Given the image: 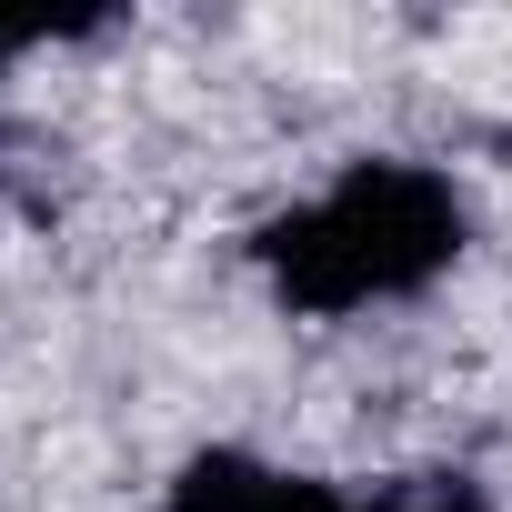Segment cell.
Segmentation results:
<instances>
[{
	"label": "cell",
	"instance_id": "1",
	"mask_svg": "<svg viewBox=\"0 0 512 512\" xmlns=\"http://www.w3.org/2000/svg\"><path fill=\"white\" fill-rule=\"evenodd\" d=\"M452 241H462V211L432 171L412 161H362L332 201L292 211L262 231V262L272 282L302 302V312H352L372 292H412L452 262Z\"/></svg>",
	"mask_w": 512,
	"mask_h": 512
},
{
	"label": "cell",
	"instance_id": "2",
	"mask_svg": "<svg viewBox=\"0 0 512 512\" xmlns=\"http://www.w3.org/2000/svg\"><path fill=\"white\" fill-rule=\"evenodd\" d=\"M171 512H352V502H332L322 482H282L262 462H241V452H201L171 482Z\"/></svg>",
	"mask_w": 512,
	"mask_h": 512
},
{
	"label": "cell",
	"instance_id": "3",
	"mask_svg": "<svg viewBox=\"0 0 512 512\" xmlns=\"http://www.w3.org/2000/svg\"><path fill=\"white\" fill-rule=\"evenodd\" d=\"M372 512H482V502H472V482H452V472H412V482L372 492Z\"/></svg>",
	"mask_w": 512,
	"mask_h": 512
},
{
	"label": "cell",
	"instance_id": "4",
	"mask_svg": "<svg viewBox=\"0 0 512 512\" xmlns=\"http://www.w3.org/2000/svg\"><path fill=\"white\" fill-rule=\"evenodd\" d=\"M0 61H11V41H0Z\"/></svg>",
	"mask_w": 512,
	"mask_h": 512
}]
</instances>
